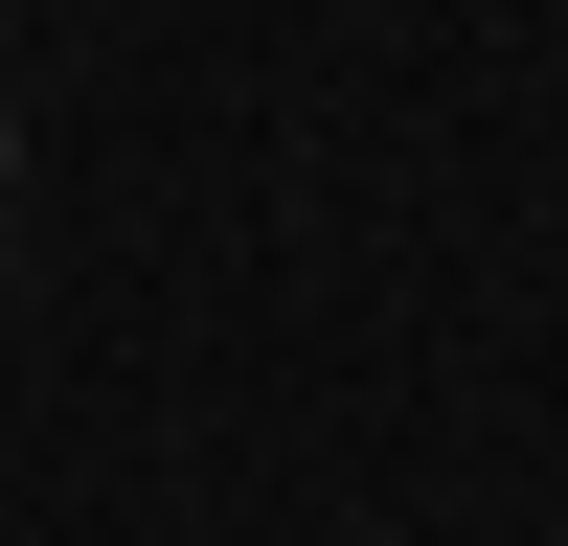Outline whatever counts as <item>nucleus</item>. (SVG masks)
<instances>
[{
    "mask_svg": "<svg viewBox=\"0 0 568 546\" xmlns=\"http://www.w3.org/2000/svg\"><path fill=\"white\" fill-rule=\"evenodd\" d=\"M0 160H23V114H0Z\"/></svg>",
    "mask_w": 568,
    "mask_h": 546,
    "instance_id": "nucleus-1",
    "label": "nucleus"
}]
</instances>
